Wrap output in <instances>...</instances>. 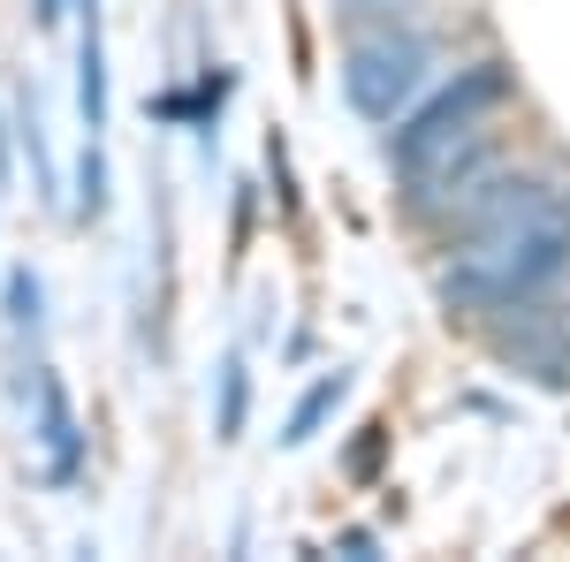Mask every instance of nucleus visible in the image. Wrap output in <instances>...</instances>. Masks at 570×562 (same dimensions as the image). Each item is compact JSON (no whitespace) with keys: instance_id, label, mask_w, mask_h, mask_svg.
Wrapping results in <instances>:
<instances>
[{"instance_id":"7ed1b4c3","label":"nucleus","mask_w":570,"mask_h":562,"mask_svg":"<svg viewBox=\"0 0 570 562\" xmlns=\"http://www.w3.org/2000/svg\"><path fill=\"white\" fill-rule=\"evenodd\" d=\"M434 77V39L426 31H365L343 53V99H351L365 122H395Z\"/></svg>"},{"instance_id":"6e6552de","label":"nucleus","mask_w":570,"mask_h":562,"mask_svg":"<svg viewBox=\"0 0 570 562\" xmlns=\"http://www.w3.org/2000/svg\"><path fill=\"white\" fill-rule=\"evenodd\" d=\"M244 418H252V365L228 349L220 357V403H214V441H244Z\"/></svg>"},{"instance_id":"39448f33","label":"nucleus","mask_w":570,"mask_h":562,"mask_svg":"<svg viewBox=\"0 0 570 562\" xmlns=\"http://www.w3.org/2000/svg\"><path fill=\"white\" fill-rule=\"evenodd\" d=\"M39 448H46V479L53 486H77L85 472V426H77V411H69V388H61V373L39 365Z\"/></svg>"},{"instance_id":"0eeeda50","label":"nucleus","mask_w":570,"mask_h":562,"mask_svg":"<svg viewBox=\"0 0 570 562\" xmlns=\"http://www.w3.org/2000/svg\"><path fill=\"white\" fill-rule=\"evenodd\" d=\"M343 403H351V365L320 373V381H312V388L297 395V403H289V418H282V448H305V441H312L320 426H327V418H335Z\"/></svg>"},{"instance_id":"ddd939ff","label":"nucleus","mask_w":570,"mask_h":562,"mask_svg":"<svg viewBox=\"0 0 570 562\" xmlns=\"http://www.w3.org/2000/svg\"><path fill=\"white\" fill-rule=\"evenodd\" d=\"M69 8H77V0H31V16H39V23H61Z\"/></svg>"},{"instance_id":"9d476101","label":"nucleus","mask_w":570,"mask_h":562,"mask_svg":"<svg viewBox=\"0 0 570 562\" xmlns=\"http://www.w3.org/2000/svg\"><path fill=\"white\" fill-rule=\"evenodd\" d=\"M16 137H23V160H31V190L53 198L61 183H53V152H46V122H39V99H23V115H16Z\"/></svg>"},{"instance_id":"20e7f679","label":"nucleus","mask_w":570,"mask_h":562,"mask_svg":"<svg viewBox=\"0 0 570 562\" xmlns=\"http://www.w3.org/2000/svg\"><path fill=\"white\" fill-rule=\"evenodd\" d=\"M494 349H502L518 373H532V381L570 388V282H563V289L548 282L540 297L510 304L502 327H494Z\"/></svg>"},{"instance_id":"f257e3e1","label":"nucleus","mask_w":570,"mask_h":562,"mask_svg":"<svg viewBox=\"0 0 570 562\" xmlns=\"http://www.w3.org/2000/svg\"><path fill=\"white\" fill-rule=\"evenodd\" d=\"M570 274V183L510 168L472 214L449 228L441 304L456 319H502Z\"/></svg>"},{"instance_id":"1a4fd4ad","label":"nucleus","mask_w":570,"mask_h":562,"mask_svg":"<svg viewBox=\"0 0 570 562\" xmlns=\"http://www.w3.org/2000/svg\"><path fill=\"white\" fill-rule=\"evenodd\" d=\"M0 304H8V327H31V335L46 327V282L31 266H16V274L0 282Z\"/></svg>"},{"instance_id":"f03ea898","label":"nucleus","mask_w":570,"mask_h":562,"mask_svg":"<svg viewBox=\"0 0 570 562\" xmlns=\"http://www.w3.org/2000/svg\"><path fill=\"white\" fill-rule=\"evenodd\" d=\"M502 99H510V69H502V61L464 69V77L449 91H434L419 115H403V130H389V168L411 175V168H426V160H441V152L487 137V115H494Z\"/></svg>"},{"instance_id":"2eb2a0df","label":"nucleus","mask_w":570,"mask_h":562,"mask_svg":"<svg viewBox=\"0 0 570 562\" xmlns=\"http://www.w3.org/2000/svg\"><path fill=\"white\" fill-rule=\"evenodd\" d=\"M0 190H8V115H0Z\"/></svg>"},{"instance_id":"4468645a","label":"nucleus","mask_w":570,"mask_h":562,"mask_svg":"<svg viewBox=\"0 0 570 562\" xmlns=\"http://www.w3.org/2000/svg\"><path fill=\"white\" fill-rule=\"evenodd\" d=\"M335 8H357V16H373V8H411V0H335Z\"/></svg>"},{"instance_id":"423d86ee","label":"nucleus","mask_w":570,"mask_h":562,"mask_svg":"<svg viewBox=\"0 0 570 562\" xmlns=\"http://www.w3.org/2000/svg\"><path fill=\"white\" fill-rule=\"evenodd\" d=\"M85 31H77V115L85 137H107V23H99V0H77Z\"/></svg>"},{"instance_id":"9b49d317","label":"nucleus","mask_w":570,"mask_h":562,"mask_svg":"<svg viewBox=\"0 0 570 562\" xmlns=\"http://www.w3.org/2000/svg\"><path fill=\"white\" fill-rule=\"evenodd\" d=\"M107 214V152L99 137H85V160H77V220H99Z\"/></svg>"},{"instance_id":"f8f14e48","label":"nucleus","mask_w":570,"mask_h":562,"mask_svg":"<svg viewBox=\"0 0 570 562\" xmlns=\"http://www.w3.org/2000/svg\"><path fill=\"white\" fill-rule=\"evenodd\" d=\"M335 555H357V562H373V532H343V540H335Z\"/></svg>"}]
</instances>
